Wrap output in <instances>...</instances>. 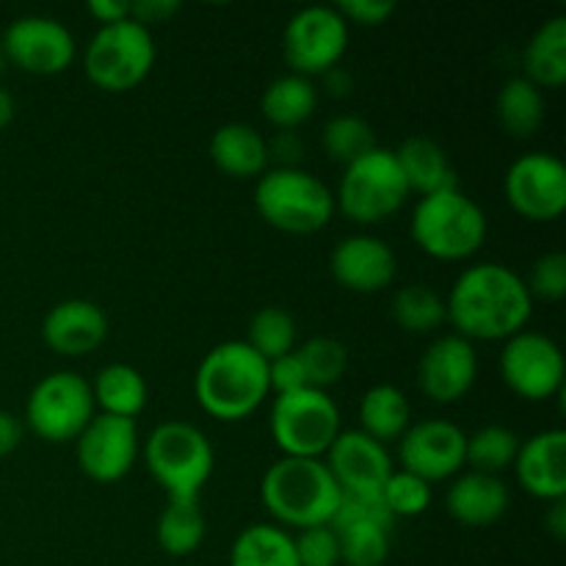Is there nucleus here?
Returning <instances> with one entry per match:
<instances>
[{
	"label": "nucleus",
	"instance_id": "nucleus-1",
	"mask_svg": "<svg viewBox=\"0 0 566 566\" xmlns=\"http://www.w3.org/2000/svg\"><path fill=\"white\" fill-rule=\"evenodd\" d=\"M453 335L475 343H506L528 329L534 315L525 280L503 263L468 265L446 296Z\"/></svg>",
	"mask_w": 566,
	"mask_h": 566
},
{
	"label": "nucleus",
	"instance_id": "nucleus-2",
	"mask_svg": "<svg viewBox=\"0 0 566 566\" xmlns=\"http://www.w3.org/2000/svg\"><path fill=\"white\" fill-rule=\"evenodd\" d=\"M269 363L247 340L210 348L193 376V396L205 415L224 423L247 420L269 398Z\"/></svg>",
	"mask_w": 566,
	"mask_h": 566
},
{
	"label": "nucleus",
	"instance_id": "nucleus-3",
	"mask_svg": "<svg viewBox=\"0 0 566 566\" xmlns=\"http://www.w3.org/2000/svg\"><path fill=\"white\" fill-rule=\"evenodd\" d=\"M260 497L274 525L285 531H304L329 525L343 492L324 459L282 457L265 470Z\"/></svg>",
	"mask_w": 566,
	"mask_h": 566
},
{
	"label": "nucleus",
	"instance_id": "nucleus-4",
	"mask_svg": "<svg viewBox=\"0 0 566 566\" xmlns=\"http://www.w3.org/2000/svg\"><path fill=\"white\" fill-rule=\"evenodd\" d=\"M486 232V213L462 188L420 197L409 221V235L420 252L442 263H459L479 254Z\"/></svg>",
	"mask_w": 566,
	"mask_h": 566
},
{
	"label": "nucleus",
	"instance_id": "nucleus-5",
	"mask_svg": "<svg viewBox=\"0 0 566 566\" xmlns=\"http://www.w3.org/2000/svg\"><path fill=\"white\" fill-rule=\"evenodd\" d=\"M144 462L166 501H199L213 475L216 453L202 429L186 420H166L147 437Z\"/></svg>",
	"mask_w": 566,
	"mask_h": 566
},
{
	"label": "nucleus",
	"instance_id": "nucleus-6",
	"mask_svg": "<svg viewBox=\"0 0 566 566\" xmlns=\"http://www.w3.org/2000/svg\"><path fill=\"white\" fill-rule=\"evenodd\" d=\"M254 208L263 221L287 235H313L321 232L335 216V193L313 171L265 169L254 186Z\"/></svg>",
	"mask_w": 566,
	"mask_h": 566
},
{
	"label": "nucleus",
	"instance_id": "nucleus-7",
	"mask_svg": "<svg viewBox=\"0 0 566 566\" xmlns=\"http://www.w3.org/2000/svg\"><path fill=\"white\" fill-rule=\"evenodd\" d=\"M409 186L401 175L396 153L370 149L354 164L343 166L335 191V210L359 227H374L396 216L407 205Z\"/></svg>",
	"mask_w": 566,
	"mask_h": 566
},
{
	"label": "nucleus",
	"instance_id": "nucleus-8",
	"mask_svg": "<svg viewBox=\"0 0 566 566\" xmlns=\"http://www.w3.org/2000/svg\"><path fill=\"white\" fill-rule=\"evenodd\" d=\"M269 431L282 457L324 459L343 431L340 409L326 390H304L276 396L271 403Z\"/></svg>",
	"mask_w": 566,
	"mask_h": 566
},
{
	"label": "nucleus",
	"instance_id": "nucleus-9",
	"mask_svg": "<svg viewBox=\"0 0 566 566\" xmlns=\"http://www.w3.org/2000/svg\"><path fill=\"white\" fill-rule=\"evenodd\" d=\"M155 66L153 31L136 20L99 25L83 53V70L97 88L108 94H125L142 86Z\"/></svg>",
	"mask_w": 566,
	"mask_h": 566
},
{
	"label": "nucleus",
	"instance_id": "nucleus-10",
	"mask_svg": "<svg viewBox=\"0 0 566 566\" xmlns=\"http://www.w3.org/2000/svg\"><path fill=\"white\" fill-rule=\"evenodd\" d=\"M94 415L92 385L72 370H53L33 385L22 426L44 442H75Z\"/></svg>",
	"mask_w": 566,
	"mask_h": 566
},
{
	"label": "nucleus",
	"instance_id": "nucleus-11",
	"mask_svg": "<svg viewBox=\"0 0 566 566\" xmlns=\"http://www.w3.org/2000/svg\"><path fill=\"white\" fill-rule=\"evenodd\" d=\"M348 50V22L335 6H304L287 20L282 33V55L293 75L324 77L340 66Z\"/></svg>",
	"mask_w": 566,
	"mask_h": 566
},
{
	"label": "nucleus",
	"instance_id": "nucleus-12",
	"mask_svg": "<svg viewBox=\"0 0 566 566\" xmlns=\"http://www.w3.org/2000/svg\"><path fill=\"white\" fill-rule=\"evenodd\" d=\"M501 379L517 398L531 403L551 401L564 390V352L553 337L523 329L509 337L501 352Z\"/></svg>",
	"mask_w": 566,
	"mask_h": 566
},
{
	"label": "nucleus",
	"instance_id": "nucleus-13",
	"mask_svg": "<svg viewBox=\"0 0 566 566\" xmlns=\"http://www.w3.org/2000/svg\"><path fill=\"white\" fill-rule=\"evenodd\" d=\"M6 61L28 75H61L77 55L75 36L55 17H17L0 39Z\"/></svg>",
	"mask_w": 566,
	"mask_h": 566
},
{
	"label": "nucleus",
	"instance_id": "nucleus-14",
	"mask_svg": "<svg viewBox=\"0 0 566 566\" xmlns=\"http://www.w3.org/2000/svg\"><path fill=\"white\" fill-rule=\"evenodd\" d=\"M343 566H381L390 558L392 514L381 495H343L332 520Z\"/></svg>",
	"mask_w": 566,
	"mask_h": 566
},
{
	"label": "nucleus",
	"instance_id": "nucleus-15",
	"mask_svg": "<svg viewBox=\"0 0 566 566\" xmlns=\"http://www.w3.org/2000/svg\"><path fill=\"white\" fill-rule=\"evenodd\" d=\"M509 205L528 221H556L566 210V166L551 153H525L503 180Z\"/></svg>",
	"mask_w": 566,
	"mask_h": 566
},
{
	"label": "nucleus",
	"instance_id": "nucleus-16",
	"mask_svg": "<svg viewBox=\"0 0 566 566\" xmlns=\"http://www.w3.org/2000/svg\"><path fill=\"white\" fill-rule=\"evenodd\" d=\"M464 446L468 434L451 420H415L398 440V462L401 470L434 486L437 481H451L462 473Z\"/></svg>",
	"mask_w": 566,
	"mask_h": 566
},
{
	"label": "nucleus",
	"instance_id": "nucleus-17",
	"mask_svg": "<svg viewBox=\"0 0 566 566\" xmlns=\"http://www.w3.org/2000/svg\"><path fill=\"white\" fill-rule=\"evenodd\" d=\"M142 440L136 420L94 415L92 423L75 440L77 468L97 484H116L125 479L138 462Z\"/></svg>",
	"mask_w": 566,
	"mask_h": 566
},
{
	"label": "nucleus",
	"instance_id": "nucleus-18",
	"mask_svg": "<svg viewBox=\"0 0 566 566\" xmlns=\"http://www.w3.org/2000/svg\"><path fill=\"white\" fill-rule=\"evenodd\" d=\"M479 379V354L470 340L442 335L431 343L418 363V387L429 401L448 407L473 390Z\"/></svg>",
	"mask_w": 566,
	"mask_h": 566
},
{
	"label": "nucleus",
	"instance_id": "nucleus-19",
	"mask_svg": "<svg viewBox=\"0 0 566 566\" xmlns=\"http://www.w3.org/2000/svg\"><path fill=\"white\" fill-rule=\"evenodd\" d=\"M324 464L343 495H381V486L396 470L387 446L370 440L359 429L340 431L326 451Z\"/></svg>",
	"mask_w": 566,
	"mask_h": 566
},
{
	"label": "nucleus",
	"instance_id": "nucleus-20",
	"mask_svg": "<svg viewBox=\"0 0 566 566\" xmlns=\"http://www.w3.org/2000/svg\"><path fill=\"white\" fill-rule=\"evenodd\" d=\"M329 271L337 285L346 287L348 293L374 296L392 285L398 274V258L390 243L359 232L337 241V247L332 249Z\"/></svg>",
	"mask_w": 566,
	"mask_h": 566
},
{
	"label": "nucleus",
	"instance_id": "nucleus-21",
	"mask_svg": "<svg viewBox=\"0 0 566 566\" xmlns=\"http://www.w3.org/2000/svg\"><path fill=\"white\" fill-rule=\"evenodd\" d=\"M108 337V318L99 304L88 298H66L48 310L42 321V340L61 357H88Z\"/></svg>",
	"mask_w": 566,
	"mask_h": 566
},
{
	"label": "nucleus",
	"instance_id": "nucleus-22",
	"mask_svg": "<svg viewBox=\"0 0 566 566\" xmlns=\"http://www.w3.org/2000/svg\"><path fill=\"white\" fill-rule=\"evenodd\" d=\"M514 475L531 497L556 503L566 497V431L545 429L528 437L514 459Z\"/></svg>",
	"mask_w": 566,
	"mask_h": 566
},
{
	"label": "nucleus",
	"instance_id": "nucleus-23",
	"mask_svg": "<svg viewBox=\"0 0 566 566\" xmlns=\"http://www.w3.org/2000/svg\"><path fill=\"white\" fill-rule=\"evenodd\" d=\"M509 506H512V492L506 481L497 475L468 470L451 479L446 492L448 514L464 528H490L497 520L506 517Z\"/></svg>",
	"mask_w": 566,
	"mask_h": 566
},
{
	"label": "nucleus",
	"instance_id": "nucleus-24",
	"mask_svg": "<svg viewBox=\"0 0 566 566\" xmlns=\"http://www.w3.org/2000/svg\"><path fill=\"white\" fill-rule=\"evenodd\" d=\"M210 160L221 175L235 180L260 177L269 166V142L247 122H227L210 138Z\"/></svg>",
	"mask_w": 566,
	"mask_h": 566
},
{
	"label": "nucleus",
	"instance_id": "nucleus-25",
	"mask_svg": "<svg viewBox=\"0 0 566 566\" xmlns=\"http://www.w3.org/2000/svg\"><path fill=\"white\" fill-rule=\"evenodd\" d=\"M392 153H396L398 166H401V175L407 180L409 193L415 191L420 197H429V193L459 188L457 169H453L448 153L434 138L412 136L401 147L392 149Z\"/></svg>",
	"mask_w": 566,
	"mask_h": 566
},
{
	"label": "nucleus",
	"instance_id": "nucleus-26",
	"mask_svg": "<svg viewBox=\"0 0 566 566\" xmlns=\"http://www.w3.org/2000/svg\"><path fill=\"white\" fill-rule=\"evenodd\" d=\"M88 385H92L97 415L136 420L144 412V407H147V379L142 376V370L127 363L105 365Z\"/></svg>",
	"mask_w": 566,
	"mask_h": 566
},
{
	"label": "nucleus",
	"instance_id": "nucleus-27",
	"mask_svg": "<svg viewBox=\"0 0 566 566\" xmlns=\"http://www.w3.org/2000/svg\"><path fill=\"white\" fill-rule=\"evenodd\" d=\"M357 420L363 434L387 446V442L401 440L403 431L412 426V403L401 387L374 385L359 398Z\"/></svg>",
	"mask_w": 566,
	"mask_h": 566
},
{
	"label": "nucleus",
	"instance_id": "nucleus-28",
	"mask_svg": "<svg viewBox=\"0 0 566 566\" xmlns=\"http://www.w3.org/2000/svg\"><path fill=\"white\" fill-rule=\"evenodd\" d=\"M525 81L536 88H562L566 83V17H551L528 39L523 53Z\"/></svg>",
	"mask_w": 566,
	"mask_h": 566
},
{
	"label": "nucleus",
	"instance_id": "nucleus-29",
	"mask_svg": "<svg viewBox=\"0 0 566 566\" xmlns=\"http://www.w3.org/2000/svg\"><path fill=\"white\" fill-rule=\"evenodd\" d=\"M260 108H263L265 122L274 125L276 130H296L304 122L313 119L315 108H318V88L310 77L287 72L265 86Z\"/></svg>",
	"mask_w": 566,
	"mask_h": 566
},
{
	"label": "nucleus",
	"instance_id": "nucleus-30",
	"mask_svg": "<svg viewBox=\"0 0 566 566\" xmlns=\"http://www.w3.org/2000/svg\"><path fill=\"white\" fill-rule=\"evenodd\" d=\"M230 566H298L293 534L274 523L247 525L232 542Z\"/></svg>",
	"mask_w": 566,
	"mask_h": 566
},
{
	"label": "nucleus",
	"instance_id": "nucleus-31",
	"mask_svg": "<svg viewBox=\"0 0 566 566\" xmlns=\"http://www.w3.org/2000/svg\"><path fill=\"white\" fill-rule=\"evenodd\" d=\"M495 114L503 130L514 138H531L542 127L547 114L545 92L523 75L509 77L495 99Z\"/></svg>",
	"mask_w": 566,
	"mask_h": 566
},
{
	"label": "nucleus",
	"instance_id": "nucleus-32",
	"mask_svg": "<svg viewBox=\"0 0 566 566\" xmlns=\"http://www.w3.org/2000/svg\"><path fill=\"white\" fill-rule=\"evenodd\" d=\"M205 531H208V523H205L199 501H166L155 525V539L166 556L186 558L202 547Z\"/></svg>",
	"mask_w": 566,
	"mask_h": 566
},
{
	"label": "nucleus",
	"instance_id": "nucleus-33",
	"mask_svg": "<svg viewBox=\"0 0 566 566\" xmlns=\"http://www.w3.org/2000/svg\"><path fill=\"white\" fill-rule=\"evenodd\" d=\"M520 440L509 426L490 423L481 426L479 431L468 434V446H464V468H470L473 473L484 475H497L501 479L506 470L514 468V459H517Z\"/></svg>",
	"mask_w": 566,
	"mask_h": 566
},
{
	"label": "nucleus",
	"instance_id": "nucleus-34",
	"mask_svg": "<svg viewBox=\"0 0 566 566\" xmlns=\"http://www.w3.org/2000/svg\"><path fill=\"white\" fill-rule=\"evenodd\" d=\"M390 315L409 335H431L442 324H448L446 298L423 282L398 287L390 302Z\"/></svg>",
	"mask_w": 566,
	"mask_h": 566
},
{
	"label": "nucleus",
	"instance_id": "nucleus-35",
	"mask_svg": "<svg viewBox=\"0 0 566 566\" xmlns=\"http://www.w3.org/2000/svg\"><path fill=\"white\" fill-rule=\"evenodd\" d=\"M247 343L265 359V363H274V359L285 357V354L296 352L298 343V324L285 307H263L249 318L247 329Z\"/></svg>",
	"mask_w": 566,
	"mask_h": 566
},
{
	"label": "nucleus",
	"instance_id": "nucleus-36",
	"mask_svg": "<svg viewBox=\"0 0 566 566\" xmlns=\"http://www.w3.org/2000/svg\"><path fill=\"white\" fill-rule=\"evenodd\" d=\"M321 144H324V153L340 166L354 164L363 155H368L370 149L379 147L374 127L363 116L354 114L332 116L324 125V133H321Z\"/></svg>",
	"mask_w": 566,
	"mask_h": 566
},
{
	"label": "nucleus",
	"instance_id": "nucleus-37",
	"mask_svg": "<svg viewBox=\"0 0 566 566\" xmlns=\"http://www.w3.org/2000/svg\"><path fill=\"white\" fill-rule=\"evenodd\" d=\"M296 354L307 374V385L315 390H329L348 370V348L337 337H310L302 348H296Z\"/></svg>",
	"mask_w": 566,
	"mask_h": 566
},
{
	"label": "nucleus",
	"instance_id": "nucleus-38",
	"mask_svg": "<svg viewBox=\"0 0 566 566\" xmlns=\"http://www.w3.org/2000/svg\"><path fill=\"white\" fill-rule=\"evenodd\" d=\"M431 497H434V492H431L429 481L418 479L407 470H392L390 479L381 486V501H385L392 520L420 517V514L429 512Z\"/></svg>",
	"mask_w": 566,
	"mask_h": 566
},
{
	"label": "nucleus",
	"instance_id": "nucleus-39",
	"mask_svg": "<svg viewBox=\"0 0 566 566\" xmlns=\"http://www.w3.org/2000/svg\"><path fill=\"white\" fill-rule=\"evenodd\" d=\"M534 302H562L566 296V254L547 252L534 260L525 280Z\"/></svg>",
	"mask_w": 566,
	"mask_h": 566
},
{
	"label": "nucleus",
	"instance_id": "nucleus-40",
	"mask_svg": "<svg viewBox=\"0 0 566 566\" xmlns=\"http://www.w3.org/2000/svg\"><path fill=\"white\" fill-rule=\"evenodd\" d=\"M298 566H340V542L332 525H315L293 534Z\"/></svg>",
	"mask_w": 566,
	"mask_h": 566
},
{
	"label": "nucleus",
	"instance_id": "nucleus-41",
	"mask_svg": "<svg viewBox=\"0 0 566 566\" xmlns=\"http://www.w3.org/2000/svg\"><path fill=\"white\" fill-rule=\"evenodd\" d=\"M335 9L340 11V17L348 25L363 28H379L396 14V3L392 0H343Z\"/></svg>",
	"mask_w": 566,
	"mask_h": 566
},
{
	"label": "nucleus",
	"instance_id": "nucleus-42",
	"mask_svg": "<svg viewBox=\"0 0 566 566\" xmlns=\"http://www.w3.org/2000/svg\"><path fill=\"white\" fill-rule=\"evenodd\" d=\"M269 385L274 396H285V392H296V390H304V387H310L307 374H304V365L296 352L269 363Z\"/></svg>",
	"mask_w": 566,
	"mask_h": 566
},
{
	"label": "nucleus",
	"instance_id": "nucleus-43",
	"mask_svg": "<svg viewBox=\"0 0 566 566\" xmlns=\"http://www.w3.org/2000/svg\"><path fill=\"white\" fill-rule=\"evenodd\" d=\"M177 11H180V0H138V3H130V20L149 31L153 25L169 22Z\"/></svg>",
	"mask_w": 566,
	"mask_h": 566
},
{
	"label": "nucleus",
	"instance_id": "nucleus-44",
	"mask_svg": "<svg viewBox=\"0 0 566 566\" xmlns=\"http://www.w3.org/2000/svg\"><path fill=\"white\" fill-rule=\"evenodd\" d=\"M304 153V144L296 138V130H280L274 142L269 144V160L271 155H276L280 160V169H293L296 158Z\"/></svg>",
	"mask_w": 566,
	"mask_h": 566
},
{
	"label": "nucleus",
	"instance_id": "nucleus-45",
	"mask_svg": "<svg viewBox=\"0 0 566 566\" xmlns=\"http://www.w3.org/2000/svg\"><path fill=\"white\" fill-rule=\"evenodd\" d=\"M22 434H25V426L17 415L3 412L0 409V459H6L9 453H14L20 448Z\"/></svg>",
	"mask_w": 566,
	"mask_h": 566
},
{
	"label": "nucleus",
	"instance_id": "nucleus-46",
	"mask_svg": "<svg viewBox=\"0 0 566 566\" xmlns=\"http://www.w3.org/2000/svg\"><path fill=\"white\" fill-rule=\"evenodd\" d=\"M88 14L99 22V25H114L130 17V3L125 0H92L88 3Z\"/></svg>",
	"mask_w": 566,
	"mask_h": 566
},
{
	"label": "nucleus",
	"instance_id": "nucleus-47",
	"mask_svg": "<svg viewBox=\"0 0 566 566\" xmlns=\"http://www.w3.org/2000/svg\"><path fill=\"white\" fill-rule=\"evenodd\" d=\"M545 528L551 531L553 539L562 542L566 536V503L564 501H556L551 503V509H547L545 514Z\"/></svg>",
	"mask_w": 566,
	"mask_h": 566
},
{
	"label": "nucleus",
	"instance_id": "nucleus-48",
	"mask_svg": "<svg viewBox=\"0 0 566 566\" xmlns=\"http://www.w3.org/2000/svg\"><path fill=\"white\" fill-rule=\"evenodd\" d=\"M324 86L332 97H346V94L352 92V75L343 72L340 66H335V70H329L324 75Z\"/></svg>",
	"mask_w": 566,
	"mask_h": 566
},
{
	"label": "nucleus",
	"instance_id": "nucleus-49",
	"mask_svg": "<svg viewBox=\"0 0 566 566\" xmlns=\"http://www.w3.org/2000/svg\"><path fill=\"white\" fill-rule=\"evenodd\" d=\"M14 111H17L14 97H11V94L0 86V130H6V127L14 122Z\"/></svg>",
	"mask_w": 566,
	"mask_h": 566
},
{
	"label": "nucleus",
	"instance_id": "nucleus-50",
	"mask_svg": "<svg viewBox=\"0 0 566 566\" xmlns=\"http://www.w3.org/2000/svg\"><path fill=\"white\" fill-rule=\"evenodd\" d=\"M6 66H9V61H6L3 48H0V75H3V72H6Z\"/></svg>",
	"mask_w": 566,
	"mask_h": 566
}]
</instances>
